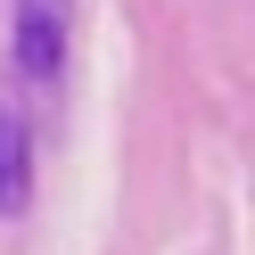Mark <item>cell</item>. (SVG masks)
Masks as SVG:
<instances>
[{"label":"cell","mask_w":255,"mask_h":255,"mask_svg":"<svg viewBox=\"0 0 255 255\" xmlns=\"http://www.w3.org/2000/svg\"><path fill=\"white\" fill-rule=\"evenodd\" d=\"M33 206V124L17 99H0V214L17 222Z\"/></svg>","instance_id":"obj_2"},{"label":"cell","mask_w":255,"mask_h":255,"mask_svg":"<svg viewBox=\"0 0 255 255\" xmlns=\"http://www.w3.org/2000/svg\"><path fill=\"white\" fill-rule=\"evenodd\" d=\"M66 17H74V0H17V74L33 91H50L66 66Z\"/></svg>","instance_id":"obj_1"}]
</instances>
